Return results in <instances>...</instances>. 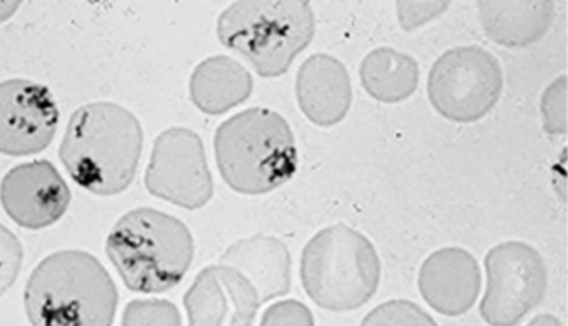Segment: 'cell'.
I'll list each match as a JSON object with an SVG mask.
<instances>
[{"instance_id":"cell-18","label":"cell","mask_w":568,"mask_h":326,"mask_svg":"<svg viewBox=\"0 0 568 326\" xmlns=\"http://www.w3.org/2000/svg\"><path fill=\"white\" fill-rule=\"evenodd\" d=\"M361 80L372 99L384 103L407 100L418 85V63L390 47L372 50L361 65Z\"/></svg>"},{"instance_id":"cell-13","label":"cell","mask_w":568,"mask_h":326,"mask_svg":"<svg viewBox=\"0 0 568 326\" xmlns=\"http://www.w3.org/2000/svg\"><path fill=\"white\" fill-rule=\"evenodd\" d=\"M481 273L467 249L448 246L432 253L418 273V289L428 306L445 316H460L477 302Z\"/></svg>"},{"instance_id":"cell-7","label":"cell","mask_w":568,"mask_h":326,"mask_svg":"<svg viewBox=\"0 0 568 326\" xmlns=\"http://www.w3.org/2000/svg\"><path fill=\"white\" fill-rule=\"evenodd\" d=\"M504 73L488 50L477 45L455 47L428 73V99L452 122L484 119L501 96Z\"/></svg>"},{"instance_id":"cell-4","label":"cell","mask_w":568,"mask_h":326,"mask_svg":"<svg viewBox=\"0 0 568 326\" xmlns=\"http://www.w3.org/2000/svg\"><path fill=\"white\" fill-rule=\"evenodd\" d=\"M222 179L242 195H264L287 183L297 170L291 125L271 109L244 110L215 132Z\"/></svg>"},{"instance_id":"cell-6","label":"cell","mask_w":568,"mask_h":326,"mask_svg":"<svg viewBox=\"0 0 568 326\" xmlns=\"http://www.w3.org/2000/svg\"><path fill=\"white\" fill-rule=\"evenodd\" d=\"M381 272V259L371 240L342 223L318 232L302 253L305 293L331 312L364 306L377 292Z\"/></svg>"},{"instance_id":"cell-12","label":"cell","mask_w":568,"mask_h":326,"mask_svg":"<svg viewBox=\"0 0 568 326\" xmlns=\"http://www.w3.org/2000/svg\"><path fill=\"white\" fill-rule=\"evenodd\" d=\"M261 305L254 286L222 263L202 269L184 295L189 326H252Z\"/></svg>"},{"instance_id":"cell-15","label":"cell","mask_w":568,"mask_h":326,"mask_svg":"<svg viewBox=\"0 0 568 326\" xmlns=\"http://www.w3.org/2000/svg\"><path fill=\"white\" fill-rule=\"evenodd\" d=\"M221 263L237 269L254 286L261 303L291 292V253L285 243L274 236L239 240L221 256Z\"/></svg>"},{"instance_id":"cell-10","label":"cell","mask_w":568,"mask_h":326,"mask_svg":"<svg viewBox=\"0 0 568 326\" xmlns=\"http://www.w3.org/2000/svg\"><path fill=\"white\" fill-rule=\"evenodd\" d=\"M59 106L51 90L26 79L0 82V153L36 155L51 145Z\"/></svg>"},{"instance_id":"cell-8","label":"cell","mask_w":568,"mask_h":326,"mask_svg":"<svg viewBox=\"0 0 568 326\" xmlns=\"http://www.w3.org/2000/svg\"><path fill=\"white\" fill-rule=\"evenodd\" d=\"M487 288L480 315L490 326H515L537 308L547 292V268L534 246L504 242L485 256Z\"/></svg>"},{"instance_id":"cell-11","label":"cell","mask_w":568,"mask_h":326,"mask_svg":"<svg viewBox=\"0 0 568 326\" xmlns=\"http://www.w3.org/2000/svg\"><path fill=\"white\" fill-rule=\"evenodd\" d=\"M0 202L18 225L41 230L68 212L71 190L49 160L21 163L0 183Z\"/></svg>"},{"instance_id":"cell-5","label":"cell","mask_w":568,"mask_h":326,"mask_svg":"<svg viewBox=\"0 0 568 326\" xmlns=\"http://www.w3.org/2000/svg\"><path fill=\"white\" fill-rule=\"evenodd\" d=\"M217 35L258 75L281 77L314 39V10L305 0H242L221 13Z\"/></svg>"},{"instance_id":"cell-3","label":"cell","mask_w":568,"mask_h":326,"mask_svg":"<svg viewBox=\"0 0 568 326\" xmlns=\"http://www.w3.org/2000/svg\"><path fill=\"white\" fill-rule=\"evenodd\" d=\"M105 249L131 292L162 293L191 268L194 238L181 220L141 206L118 220Z\"/></svg>"},{"instance_id":"cell-2","label":"cell","mask_w":568,"mask_h":326,"mask_svg":"<svg viewBox=\"0 0 568 326\" xmlns=\"http://www.w3.org/2000/svg\"><path fill=\"white\" fill-rule=\"evenodd\" d=\"M24 305L32 326H112L119 292L94 255L61 249L29 276Z\"/></svg>"},{"instance_id":"cell-17","label":"cell","mask_w":568,"mask_h":326,"mask_svg":"<svg viewBox=\"0 0 568 326\" xmlns=\"http://www.w3.org/2000/svg\"><path fill=\"white\" fill-rule=\"evenodd\" d=\"M251 73L231 57H209L191 77V99L201 112L222 115L251 96Z\"/></svg>"},{"instance_id":"cell-21","label":"cell","mask_w":568,"mask_h":326,"mask_svg":"<svg viewBox=\"0 0 568 326\" xmlns=\"http://www.w3.org/2000/svg\"><path fill=\"white\" fill-rule=\"evenodd\" d=\"M540 110L548 133L564 135L567 132V77L561 75L545 90Z\"/></svg>"},{"instance_id":"cell-19","label":"cell","mask_w":568,"mask_h":326,"mask_svg":"<svg viewBox=\"0 0 568 326\" xmlns=\"http://www.w3.org/2000/svg\"><path fill=\"white\" fill-rule=\"evenodd\" d=\"M122 326H182V318L169 299H132L125 306Z\"/></svg>"},{"instance_id":"cell-20","label":"cell","mask_w":568,"mask_h":326,"mask_svg":"<svg viewBox=\"0 0 568 326\" xmlns=\"http://www.w3.org/2000/svg\"><path fill=\"white\" fill-rule=\"evenodd\" d=\"M361 326H438L420 306L408 299H390L372 309Z\"/></svg>"},{"instance_id":"cell-14","label":"cell","mask_w":568,"mask_h":326,"mask_svg":"<svg viewBox=\"0 0 568 326\" xmlns=\"http://www.w3.org/2000/svg\"><path fill=\"white\" fill-rule=\"evenodd\" d=\"M295 92L304 115L318 126L337 125L351 109V75L341 60L327 53H315L302 63Z\"/></svg>"},{"instance_id":"cell-25","label":"cell","mask_w":568,"mask_h":326,"mask_svg":"<svg viewBox=\"0 0 568 326\" xmlns=\"http://www.w3.org/2000/svg\"><path fill=\"white\" fill-rule=\"evenodd\" d=\"M527 326H564V323L554 315H538Z\"/></svg>"},{"instance_id":"cell-16","label":"cell","mask_w":568,"mask_h":326,"mask_svg":"<svg viewBox=\"0 0 568 326\" xmlns=\"http://www.w3.org/2000/svg\"><path fill=\"white\" fill-rule=\"evenodd\" d=\"M478 17L488 39L508 49H524L538 42L555 19L550 0H484Z\"/></svg>"},{"instance_id":"cell-22","label":"cell","mask_w":568,"mask_h":326,"mask_svg":"<svg viewBox=\"0 0 568 326\" xmlns=\"http://www.w3.org/2000/svg\"><path fill=\"white\" fill-rule=\"evenodd\" d=\"M24 249L18 236L0 223V296L4 295L21 272Z\"/></svg>"},{"instance_id":"cell-23","label":"cell","mask_w":568,"mask_h":326,"mask_svg":"<svg viewBox=\"0 0 568 326\" xmlns=\"http://www.w3.org/2000/svg\"><path fill=\"white\" fill-rule=\"evenodd\" d=\"M261 326H315V319L304 303L285 299L265 309Z\"/></svg>"},{"instance_id":"cell-9","label":"cell","mask_w":568,"mask_h":326,"mask_svg":"<svg viewBox=\"0 0 568 326\" xmlns=\"http://www.w3.org/2000/svg\"><path fill=\"white\" fill-rule=\"evenodd\" d=\"M145 186L152 195L182 208H202L214 195V182L201 136L172 126L155 139Z\"/></svg>"},{"instance_id":"cell-1","label":"cell","mask_w":568,"mask_h":326,"mask_svg":"<svg viewBox=\"0 0 568 326\" xmlns=\"http://www.w3.org/2000/svg\"><path fill=\"white\" fill-rule=\"evenodd\" d=\"M144 132L134 113L94 102L72 113L62 139V163L78 185L95 195L124 192L138 172Z\"/></svg>"},{"instance_id":"cell-24","label":"cell","mask_w":568,"mask_h":326,"mask_svg":"<svg viewBox=\"0 0 568 326\" xmlns=\"http://www.w3.org/2000/svg\"><path fill=\"white\" fill-rule=\"evenodd\" d=\"M398 20L405 30H414L444 12L448 2H398Z\"/></svg>"}]
</instances>
